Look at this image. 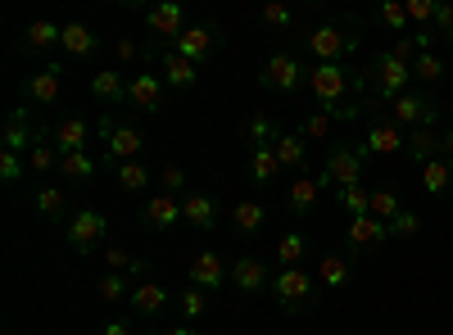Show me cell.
Instances as JSON below:
<instances>
[{"label": "cell", "instance_id": "cell-22", "mask_svg": "<svg viewBox=\"0 0 453 335\" xmlns=\"http://www.w3.org/2000/svg\"><path fill=\"white\" fill-rule=\"evenodd\" d=\"M403 145H408V132L395 127L390 118H372L367 123V136H363L367 155H403Z\"/></svg>", "mask_w": 453, "mask_h": 335}, {"label": "cell", "instance_id": "cell-12", "mask_svg": "<svg viewBox=\"0 0 453 335\" xmlns=\"http://www.w3.org/2000/svg\"><path fill=\"white\" fill-rule=\"evenodd\" d=\"M59 95H64V64H59V59H50V64H42L36 72H27V82H23V100H27V104L55 109Z\"/></svg>", "mask_w": 453, "mask_h": 335}, {"label": "cell", "instance_id": "cell-43", "mask_svg": "<svg viewBox=\"0 0 453 335\" xmlns=\"http://www.w3.org/2000/svg\"><path fill=\"white\" fill-rule=\"evenodd\" d=\"M177 308H181V322H204L209 317V290H196V286H186L181 294H177Z\"/></svg>", "mask_w": 453, "mask_h": 335}, {"label": "cell", "instance_id": "cell-57", "mask_svg": "<svg viewBox=\"0 0 453 335\" xmlns=\"http://www.w3.org/2000/svg\"><path fill=\"white\" fill-rule=\"evenodd\" d=\"M440 159H449V164H453V123L440 132Z\"/></svg>", "mask_w": 453, "mask_h": 335}, {"label": "cell", "instance_id": "cell-24", "mask_svg": "<svg viewBox=\"0 0 453 335\" xmlns=\"http://www.w3.org/2000/svg\"><path fill=\"white\" fill-rule=\"evenodd\" d=\"M127 82L132 78H123V68H96L91 72V95L104 109H123L127 104Z\"/></svg>", "mask_w": 453, "mask_h": 335}, {"label": "cell", "instance_id": "cell-5", "mask_svg": "<svg viewBox=\"0 0 453 335\" xmlns=\"http://www.w3.org/2000/svg\"><path fill=\"white\" fill-rule=\"evenodd\" d=\"M363 78H367V91H372L376 104H390L403 91H412V64H403L390 50H381V55H372L363 64Z\"/></svg>", "mask_w": 453, "mask_h": 335}, {"label": "cell", "instance_id": "cell-1", "mask_svg": "<svg viewBox=\"0 0 453 335\" xmlns=\"http://www.w3.org/2000/svg\"><path fill=\"white\" fill-rule=\"evenodd\" d=\"M363 27H367V19L340 14V19L313 23L304 36H299V46H304V55L313 64H349V55L363 46Z\"/></svg>", "mask_w": 453, "mask_h": 335}, {"label": "cell", "instance_id": "cell-41", "mask_svg": "<svg viewBox=\"0 0 453 335\" xmlns=\"http://www.w3.org/2000/svg\"><path fill=\"white\" fill-rule=\"evenodd\" d=\"M109 172L119 177V191H123V195H141L145 186L155 181V177H150V168H145L141 159H136V164H119V168H109Z\"/></svg>", "mask_w": 453, "mask_h": 335}, {"label": "cell", "instance_id": "cell-35", "mask_svg": "<svg viewBox=\"0 0 453 335\" xmlns=\"http://www.w3.org/2000/svg\"><path fill=\"white\" fill-rule=\"evenodd\" d=\"M226 217H232V232H236V236H258L263 222H268V209H263L258 200H241Z\"/></svg>", "mask_w": 453, "mask_h": 335}, {"label": "cell", "instance_id": "cell-54", "mask_svg": "<svg viewBox=\"0 0 453 335\" xmlns=\"http://www.w3.org/2000/svg\"><path fill=\"white\" fill-rule=\"evenodd\" d=\"M96 335H136V326H132V317H109L96 326Z\"/></svg>", "mask_w": 453, "mask_h": 335}, {"label": "cell", "instance_id": "cell-50", "mask_svg": "<svg viewBox=\"0 0 453 335\" xmlns=\"http://www.w3.org/2000/svg\"><path fill=\"white\" fill-rule=\"evenodd\" d=\"M27 172V159L23 155H10V150H0V181H5V186H14L19 177Z\"/></svg>", "mask_w": 453, "mask_h": 335}, {"label": "cell", "instance_id": "cell-33", "mask_svg": "<svg viewBox=\"0 0 453 335\" xmlns=\"http://www.w3.org/2000/svg\"><path fill=\"white\" fill-rule=\"evenodd\" d=\"M27 172H36V177H59V145L42 132L36 136V145L27 150Z\"/></svg>", "mask_w": 453, "mask_h": 335}, {"label": "cell", "instance_id": "cell-58", "mask_svg": "<svg viewBox=\"0 0 453 335\" xmlns=\"http://www.w3.org/2000/svg\"><path fill=\"white\" fill-rule=\"evenodd\" d=\"M159 335H200V331H196V326H191V322H181V326H164V331H159Z\"/></svg>", "mask_w": 453, "mask_h": 335}, {"label": "cell", "instance_id": "cell-52", "mask_svg": "<svg viewBox=\"0 0 453 335\" xmlns=\"http://www.w3.org/2000/svg\"><path fill=\"white\" fill-rule=\"evenodd\" d=\"M435 36L440 42H453V0H440V10H435Z\"/></svg>", "mask_w": 453, "mask_h": 335}, {"label": "cell", "instance_id": "cell-10", "mask_svg": "<svg viewBox=\"0 0 453 335\" xmlns=\"http://www.w3.org/2000/svg\"><path fill=\"white\" fill-rule=\"evenodd\" d=\"M186 27H191V19H186V5H177V0H159V5L145 10V32L155 36V46H173Z\"/></svg>", "mask_w": 453, "mask_h": 335}, {"label": "cell", "instance_id": "cell-19", "mask_svg": "<svg viewBox=\"0 0 453 335\" xmlns=\"http://www.w3.org/2000/svg\"><path fill=\"white\" fill-rule=\"evenodd\" d=\"M177 222H181V200H177V195H164V191H159V195H150V200L141 204V227H145V232H159V236H164V232L177 227Z\"/></svg>", "mask_w": 453, "mask_h": 335}, {"label": "cell", "instance_id": "cell-39", "mask_svg": "<svg viewBox=\"0 0 453 335\" xmlns=\"http://www.w3.org/2000/svg\"><path fill=\"white\" fill-rule=\"evenodd\" d=\"M304 258H309V236L304 232H286L277 240V263L281 268H304Z\"/></svg>", "mask_w": 453, "mask_h": 335}, {"label": "cell", "instance_id": "cell-31", "mask_svg": "<svg viewBox=\"0 0 453 335\" xmlns=\"http://www.w3.org/2000/svg\"><path fill=\"white\" fill-rule=\"evenodd\" d=\"M349 281H354V254H322L318 258V286L340 290Z\"/></svg>", "mask_w": 453, "mask_h": 335}, {"label": "cell", "instance_id": "cell-7", "mask_svg": "<svg viewBox=\"0 0 453 335\" xmlns=\"http://www.w3.org/2000/svg\"><path fill=\"white\" fill-rule=\"evenodd\" d=\"M258 87L273 91V95H295L299 87H309V64L295 50H273L258 68Z\"/></svg>", "mask_w": 453, "mask_h": 335}, {"label": "cell", "instance_id": "cell-48", "mask_svg": "<svg viewBox=\"0 0 453 335\" xmlns=\"http://www.w3.org/2000/svg\"><path fill=\"white\" fill-rule=\"evenodd\" d=\"M403 10H408V23H412V27H431L440 0H403Z\"/></svg>", "mask_w": 453, "mask_h": 335}, {"label": "cell", "instance_id": "cell-27", "mask_svg": "<svg viewBox=\"0 0 453 335\" xmlns=\"http://www.w3.org/2000/svg\"><path fill=\"white\" fill-rule=\"evenodd\" d=\"M36 136H42V132L32 127L27 109H14L10 123H5V132H0V150H10V155H23V159H27V150L36 145Z\"/></svg>", "mask_w": 453, "mask_h": 335}, {"label": "cell", "instance_id": "cell-23", "mask_svg": "<svg viewBox=\"0 0 453 335\" xmlns=\"http://www.w3.org/2000/svg\"><path fill=\"white\" fill-rule=\"evenodd\" d=\"M32 209H36V217H42V222H50V227H59V222H64V227H68V195H64V186H55V181H42V186H36V191H32Z\"/></svg>", "mask_w": 453, "mask_h": 335}, {"label": "cell", "instance_id": "cell-8", "mask_svg": "<svg viewBox=\"0 0 453 335\" xmlns=\"http://www.w3.org/2000/svg\"><path fill=\"white\" fill-rule=\"evenodd\" d=\"M395 127H403V132H418V127H435L440 123V100L431 95V91H403L399 100H390V114H386Z\"/></svg>", "mask_w": 453, "mask_h": 335}, {"label": "cell", "instance_id": "cell-13", "mask_svg": "<svg viewBox=\"0 0 453 335\" xmlns=\"http://www.w3.org/2000/svg\"><path fill=\"white\" fill-rule=\"evenodd\" d=\"M150 55H159V78H164V87H168L173 95H191V91L200 87V64L181 59L173 46H164V50H150Z\"/></svg>", "mask_w": 453, "mask_h": 335}, {"label": "cell", "instance_id": "cell-29", "mask_svg": "<svg viewBox=\"0 0 453 335\" xmlns=\"http://www.w3.org/2000/svg\"><path fill=\"white\" fill-rule=\"evenodd\" d=\"M64 42V23H55V19H36V23H27L23 27V50L27 55H42V50H55Z\"/></svg>", "mask_w": 453, "mask_h": 335}, {"label": "cell", "instance_id": "cell-4", "mask_svg": "<svg viewBox=\"0 0 453 335\" xmlns=\"http://www.w3.org/2000/svg\"><path fill=\"white\" fill-rule=\"evenodd\" d=\"M273 300H277V308L281 313H295V317H304V313H313L318 308V300H322V290H318V277L309 272V268H277V277H273Z\"/></svg>", "mask_w": 453, "mask_h": 335}, {"label": "cell", "instance_id": "cell-26", "mask_svg": "<svg viewBox=\"0 0 453 335\" xmlns=\"http://www.w3.org/2000/svg\"><path fill=\"white\" fill-rule=\"evenodd\" d=\"M273 155H277V164H281L286 172H295V177L309 172V141L299 136V132H277Z\"/></svg>", "mask_w": 453, "mask_h": 335}, {"label": "cell", "instance_id": "cell-15", "mask_svg": "<svg viewBox=\"0 0 453 335\" xmlns=\"http://www.w3.org/2000/svg\"><path fill=\"white\" fill-rule=\"evenodd\" d=\"M168 95H173V91L164 87L159 72H136V78L127 82V104L141 109V114H150V118L168 109Z\"/></svg>", "mask_w": 453, "mask_h": 335}, {"label": "cell", "instance_id": "cell-56", "mask_svg": "<svg viewBox=\"0 0 453 335\" xmlns=\"http://www.w3.org/2000/svg\"><path fill=\"white\" fill-rule=\"evenodd\" d=\"M145 50H136V42H132V36H123V42H119V59L123 64H132V59H141Z\"/></svg>", "mask_w": 453, "mask_h": 335}, {"label": "cell", "instance_id": "cell-47", "mask_svg": "<svg viewBox=\"0 0 453 335\" xmlns=\"http://www.w3.org/2000/svg\"><path fill=\"white\" fill-rule=\"evenodd\" d=\"M412 236H422V217L403 209L399 217H390V240H412Z\"/></svg>", "mask_w": 453, "mask_h": 335}, {"label": "cell", "instance_id": "cell-34", "mask_svg": "<svg viewBox=\"0 0 453 335\" xmlns=\"http://www.w3.org/2000/svg\"><path fill=\"white\" fill-rule=\"evenodd\" d=\"M281 177V164L273 155V141L268 145H250V181L254 186H273Z\"/></svg>", "mask_w": 453, "mask_h": 335}, {"label": "cell", "instance_id": "cell-17", "mask_svg": "<svg viewBox=\"0 0 453 335\" xmlns=\"http://www.w3.org/2000/svg\"><path fill=\"white\" fill-rule=\"evenodd\" d=\"M390 240V222H381V217H354L349 222V232H345V249L349 254H376Z\"/></svg>", "mask_w": 453, "mask_h": 335}, {"label": "cell", "instance_id": "cell-14", "mask_svg": "<svg viewBox=\"0 0 453 335\" xmlns=\"http://www.w3.org/2000/svg\"><path fill=\"white\" fill-rule=\"evenodd\" d=\"M232 290L245 294V300H254V294H268V290H273L268 263H263L258 254H236V258H232Z\"/></svg>", "mask_w": 453, "mask_h": 335}, {"label": "cell", "instance_id": "cell-6", "mask_svg": "<svg viewBox=\"0 0 453 335\" xmlns=\"http://www.w3.org/2000/svg\"><path fill=\"white\" fill-rule=\"evenodd\" d=\"M367 150H363V141H335L331 150H326V164H322V181H326V191H345V186H363V168H367Z\"/></svg>", "mask_w": 453, "mask_h": 335}, {"label": "cell", "instance_id": "cell-55", "mask_svg": "<svg viewBox=\"0 0 453 335\" xmlns=\"http://www.w3.org/2000/svg\"><path fill=\"white\" fill-rule=\"evenodd\" d=\"M408 36H412V42H418V50H422V55L440 46V36H435V27H412Z\"/></svg>", "mask_w": 453, "mask_h": 335}, {"label": "cell", "instance_id": "cell-44", "mask_svg": "<svg viewBox=\"0 0 453 335\" xmlns=\"http://www.w3.org/2000/svg\"><path fill=\"white\" fill-rule=\"evenodd\" d=\"M399 213H403V200H399L395 186H372V217L390 222V217H399Z\"/></svg>", "mask_w": 453, "mask_h": 335}, {"label": "cell", "instance_id": "cell-18", "mask_svg": "<svg viewBox=\"0 0 453 335\" xmlns=\"http://www.w3.org/2000/svg\"><path fill=\"white\" fill-rule=\"evenodd\" d=\"M322 191H326L322 172H304V177H295V181L286 186V213H290V217H309V213L318 209Z\"/></svg>", "mask_w": 453, "mask_h": 335}, {"label": "cell", "instance_id": "cell-11", "mask_svg": "<svg viewBox=\"0 0 453 335\" xmlns=\"http://www.w3.org/2000/svg\"><path fill=\"white\" fill-rule=\"evenodd\" d=\"M173 50L181 55V59H191V64H209L218 50H222V27L218 23H191L177 42H173Z\"/></svg>", "mask_w": 453, "mask_h": 335}, {"label": "cell", "instance_id": "cell-38", "mask_svg": "<svg viewBox=\"0 0 453 335\" xmlns=\"http://www.w3.org/2000/svg\"><path fill=\"white\" fill-rule=\"evenodd\" d=\"M422 191L435 195V200H444V195L453 191V164H449V159H431V164H422Z\"/></svg>", "mask_w": 453, "mask_h": 335}, {"label": "cell", "instance_id": "cell-20", "mask_svg": "<svg viewBox=\"0 0 453 335\" xmlns=\"http://www.w3.org/2000/svg\"><path fill=\"white\" fill-rule=\"evenodd\" d=\"M168 304H173V290H164L159 281H136L132 300H127V308L136 317H145V322H159L168 313Z\"/></svg>", "mask_w": 453, "mask_h": 335}, {"label": "cell", "instance_id": "cell-3", "mask_svg": "<svg viewBox=\"0 0 453 335\" xmlns=\"http://www.w3.org/2000/svg\"><path fill=\"white\" fill-rule=\"evenodd\" d=\"M96 136H100V168H119V164H136L141 150H145V132L136 123H123L119 114H104L96 123Z\"/></svg>", "mask_w": 453, "mask_h": 335}, {"label": "cell", "instance_id": "cell-2", "mask_svg": "<svg viewBox=\"0 0 453 335\" xmlns=\"http://www.w3.org/2000/svg\"><path fill=\"white\" fill-rule=\"evenodd\" d=\"M309 91L322 109H345V104H367V78L354 64H309Z\"/></svg>", "mask_w": 453, "mask_h": 335}, {"label": "cell", "instance_id": "cell-53", "mask_svg": "<svg viewBox=\"0 0 453 335\" xmlns=\"http://www.w3.org/2000/svg\"><path fill=\"white\" fill-rule=\"evenodd\" d=\"M390 55L395 59H403V64H418V42H412V36H395V42H390Z\"/></svg>", "mask_w": 453, "mask_h": 335}, {"label": "cell", "instance_id": "cell-37", "mask_svg": "<svg viewBox=\"0 0 453 335\" xmlns=\"http://www.w3.org/2000/svg\"><path fill=\"white\" fill-rule=\"evenodd\" d=\"M367 23L386 27V32H395V36H408V32H412V23H408V10H403V0H381V5L372 10V19H367Z\"/></svg>", "mask_w": 453, "mask_h": 335}, {"label": "cell", "instance_id": "cell-28", "mask_svg": "<svg viewBox=\"0 0 453 335\" xmlns=\"http://www.w3.org/2000/svg\"><path fill=\"white\" fill-rule=\"evenodd\" d=\"M59 50H64L68 59H78V64H91V59L100 55V36H96L87 23H64V42H59Z\"/></svg>", "mask_w": 453, "mask_h": 335}, {"label": "cell", "instance_id": "cell-32", "mask_svg": "<svg viewBox=\"0 0 453 335\" xmlns=\"http://www.w3.org/2000/svg\"><path fill=\"white\" fill-rule=\"evenodd\" d=\"M403 159H412V164H431V159H440V132L435 127H418V132H408V145H403Z\"/></svg>", "mask_w": 453, "mask_h": 335}, {"label": "cell", "instance_id": "cell-21", "mask_svg": "<svg viewBox=\"0 0 453 335\" xmlns=\"http://www.w3.org/2000/svg\"><path fill=\"white\" fill-rule=\"evenodd\" d=\"M50 141L59 145V155H82V150H91V141H96V127L87 123V118H59L55 127H50Z\"/></svg>", "mask_w": 453, "mask_h": 335}, {"label": "cell", "instance_id": "cell-16", "mask_svg": "<svg viewBox=\"0 0 453 335\" xmlns=\"http://www.w3.org/2000/svg\"><path fill=\"white\" fill-rule=\"evenodd\" d=\"M186 277H191L196 290H222L226 281H232V263H226L218 249H200V254H191V268H186Z\"/></svg>", "mask_w": 453, "mask_h": 335}, {"label": "cell", "instance_id": "cell-9", "mask_svg": "<svg viewBox=\"0 0 453 335\" xmlns=\"http://www.w3.org/2000/svg\"><path fill=\"white\" fill-rule=\"evenodd\" d=\"M104 236H109V217L100 209H78L64 227V240L73 254H96L104 245Z\"/></svg>", "mask_w": 453, "mask_h": 335}, {"label": "cell", "instance_id": "cell-25", "mask_svg": "<svg viewBox=\"0 0 453 335\" xmlns=\"http://www.w3.org/2000/svg\"><path fill=\"white\" fill-rule=\"evenodd\" d=\"M181 222L196 232H213L218 227V200L209 191H186L181 195Z\"/></svg>", "mask_w": 453, "mask_h": 335}, {"label": "cell", "instance_id": "cell-46", "mask_svg": "<svg viewBox=\"0 0 453 335\" xmlns=\"http://www.w3.org/2000/svg\"><path fill=\"white\" fill-rule=\"evenodd\" d=\"M331 127H335V118H331V114H326V109H318V114H309V118H304V123H299V136H304V141H309V145H313V141H318V145H322V141H326V136H331Z\"/></svg>", "mask_w": 453, "mask_h": 335}, {"label": "cell", "instance_id": "cell-36", "mask_svg": "<svg viewBox=\"0 0 453 335\" xmlns=\"http://www.w3.org/2000/svg\"><path fill=\"white\" fill-rule=\"evenodd\" d=\"M100 258H104V268H109V272H127L132 281H150V263H145V258H132V254L119 249V245H104Z\"/></svg>", "mask_w": 453, "mask_h": 335}, {"label": "cell", "instance_id": "cell-42", "mask_svg": "<svg viewBox=\"0 0 453 335\" xmlns=\"http://www.w3.org/2000/svg\"><path fill=\"white\" fill-rule=\"evenodd\" d=\"M444 78H449V64L440 59V50H426V55H418V64H412V82L435 87V82H444Z\"/></svg>", "mask_w": 453, "mask_h": 335}, {"label": "cell", "instance_id": "cell-40", "mask_svg": "<svg viewBox=\"0 0 453 335\" xmlns=\"http://www.w3.org/2000/svg\"><path fill=\"white\" fill-rule=\"evenodd\" d=\"M96 290H100V300H104V304H127V300H132V290H136V281H132L127 272H104V277L96 281Z\"/></svg>", "mask_w": 453, "mask_h": 335}, {"label": "cell", "instance_id": "cell-30", "mask_svg": "<svg viewBox=\"0 0 453 335\" xmlns=\"http://www.w3.org/2000/svg\"><path fill=\"white\" fill-rule=\"evenodd\" d=\"M100 172H104V168H100V155H91V150H82V155H59V177H64L68 186H91Z\"/></svg>", "mask_w": 453, "mask_h": 335}, {"label": "cell", "instance_id": "cell-49", "mask_svg": "<svg viewBox=\"0 0 453 335\" xmlns=\"http://www.w3.org/2000/svg\"><path fill=\"white\" fill-rule=\"evenodd\" d=\"M258 23L273 27V32H290V27H295V14H290L286 5H263V10H258Z\"/></svg>", "mask_w": 453, "mask_h": 335}, {"label": "cell", "instance_id": "cell-51", "mask_svg": "<svg viewBox=\"0 0 453 335\" xmlns=\"http://www.w3.org/2000/svg\"><path fill=\"white\" fill-rule=\"evenodd\" d=\"M159 186H164V195H186V168H177V164H168L164 172H159Z\"/></svg>", "mask_w": 453, "mask_h": 335}, {"label": "cell", "instance_id": "cell-45", "mask_svg": "<svg viewBox=\"0 0 453 335\" xmlns=\"http://www.w3.org/2000/svg\"><path fill=\"white\" fill-rule=\"evenodd\" d=\"M335 200L349 217H367L372 213V186H345V191H335Z\"/></svg>", "mask_w": 453, "mask_h": 335}]
</instances>
